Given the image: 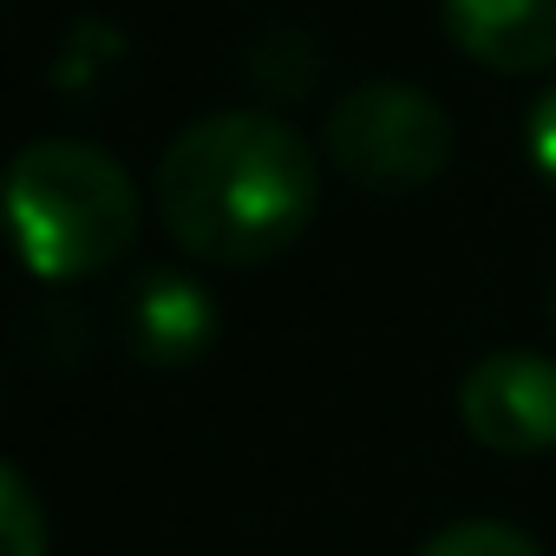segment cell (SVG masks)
<instances>
[{
    "instance_id": "6da1fadb",
    "label": "cell",
    "mask_w": 556,
    "mask_h": 556,
    "mask_svg": "<svg viewBox=\"0 0 556 556\" xmlns=\"http://www.w3.org/2000/svg\"><path fill=\"white\" fill-rule=\"evenodd\" d=\"M315 210V151L275 112H210L157 157V223L216 268L275 262L308 236Z\"/></svg>"
},
{
    "instance_id": "7a4b0ae2",
    "label": "cell",
    "mask_w": 556,
    "mask_h": 556,
    "mask_svg": "<svg viewBox=\"0 0 556 556\" xmlns=\"http://www.w3.org/2000/svg\"><path fill=\"white\" fill-rule=\"evenodd\" d=\"M8 210L21 255L40 282H79L138 242L144 203L118 157L79 138H40L8 170Z\"/></svg>"
},
{
    "instance_id": "3957f363",
    "label": "cell",
    "mask_w": 556,
    "mask_h": 556,
    "mask_svg": "<svg viewBox=\"0 0 556 556\" xmlns=\"http://www.w3.org/2000/svg\"><path fill=\"white\" fill-rule=\"evenodd\" d=\"M321 144L348 184L374 197H419L452 164V118L432 92L406 79H367L334 99Z\"/></svg>"
},
{
    "instance_id": "277c9868",
    "label": "cell",
    "mask_w": 556,
    "mask_h": 556,
    "mask_svg": "<svg viewBox=\"0 0 556 556\" xmlns=\"http://www.w3.org/2000/svg\"><path fill=\"white\" fill-rule=\"evenodd\" d=\"M458 426L497 458L556 452V361L530 348H491L458 380Z\"/></svg>"
},
{
    "instance_id": "5b68a950",
    "label": "cell",
    "mask_w": 556,
    "mask_h": 556,
    "mask_svg": "<svg viewBox=\"0 0 556 556\" xmlns=\"http://www.w3.org/2000/svg\"><path fill=\"white\" fill-rule=\"evenodd\" d=\"M125 348L144 367H190L216 348V302L203 282L177 268H151L144 282L125 295Z\"/></svg>"
},
{
    "instance_id": "8992f818",
    "label": "cell",
    "mask_w": 556,
    "mask_h": 556,
    "mask_svg": "<svg viewBox=\"0 0 556 556\" xmlns=\"http://www.w3.org/2000/svg\"><path fill=\"white\" fill-rule=\"evenodd\" d=\"M445 34L491 73L556 66V0H445Z\"/></svg>"
},
{
    "instance_id": "52a82bcc",
    "label": "cell",
    "mask_w": 556,
    "mask_h": 556,
    "mask_svg": "<svg viewBox=\"0 0 556 556\" xmlns=\"http://www.w3.org/2000/svg\"><path fill=\"white\" fill-rule=\"evenodd\" d=\"M118 60H125V34H118V27H105V21H79V27H73V40H66V47H60V60H53V79H60V92L86 99V92L112 86Z\"/></svg>"
},
{
    "instance_id": "ba28073f",
    "label": "cell",
    "mask_w": 556,
    "mask_h": 556,
    "mask_svg": "<svg viewBox=\"0 0 556 556\" xmlns=\"http://www.w3.org/2000/svg\"><path fill=\"white\" fill-rule=\"evenodd\" d=\"M249 73L268 86V92H282V99H302L321 73V47L302 34V27H268L255 47H249Z\"/></svg>"
},
{
    "instance_id": "9c48e42d",
    "label": "cell",
    "mask_w": 556,
    "mask_h": 556,
    "mask_svg": "<svg viewBox=\"0 0 556 556\" xmlns=\"http://www.w3.org/2000/svg\"><path fill=\"white\" fill-rule=\"evenodd\" d=\"M419 556H543V543H536V536H523L517 523L465 517V523H445Z\"/></svg>"
},
{
    "instance_id": "30bf717a",
    "label": "cell",
    "mask_w": 556,
    "mask_h": 556,
    "mask_svg": "<svg viewBox=\"0 0 556 556\" xmlns=\"http://www.w3.org/2000/svg\"><path fill=\"white\" fill-rule=\"evenodd\" d=\"M0 536H8V556H47V517L21 465L0 471Z\"/></svg>"
},
{
    "instance_id": "8fae6325",
    "label": "cell",
    "mask_w": 556,
    "mask_h": 556,
    "mask_svg": "<svg viewBox=\"0 0 556 556\" xmlns=\"http://www.w3.org/2000/svg\"><path fill=\"white\" fill-rule=\"evenodd\" d=\"M523 144H530V164H536V177L556 190V86L530 105V125H523Z\"/></svg>"
},
{
    "instance_id": "7c38bea8",
    "label": "cell",
    "mask_w": 556,
    "mask_h": 556,
    "mask_svg": "<svg viewBox=\"0 0 556 556\" xmlns=\"http://www.w3.org/2000/svg\"><path fill=\"white\" fill-rule=\"evenodd\" d=\"M549 328H556V302H549Z\"/></svg>"
}]
</instances>
